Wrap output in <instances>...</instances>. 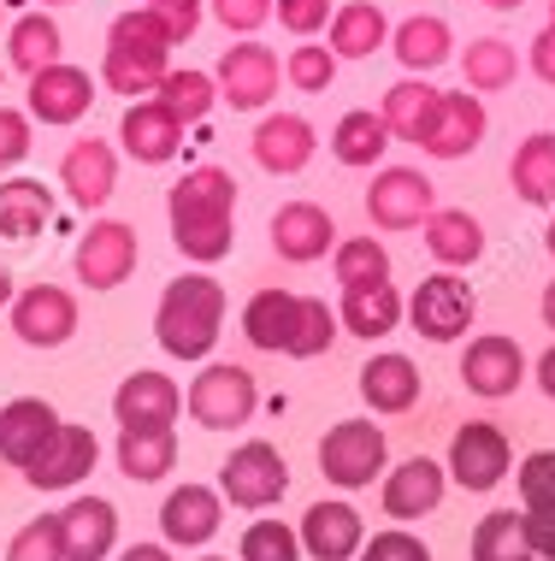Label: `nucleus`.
Instances as JSON below:
<instances>
[{"label":"nucleus","instance_id":"obj_1","mask_svg":"<svg viewBox=\"0 0 555 561\" xmlns=\"http://www.w3.org/2000/svg\"><path fill=\"white\" fill-rule=\"evenodd\" d=\"M166 219L184 261H201V266L224 261L236 242V178L224 165H195V172H184L172 184Z\"/></svg>","mask_w":555,"mask_h":561},{"label":"nucleus","instance_id":"obj_2","mask_svg":"<svg viewBox=\"0 0 555 561\" xmlns=\"http://www.w3.org/2000/svg\"><path fill=\"white\" fill-rule=\"evenodd\" d=\"M219 325H224V290L219 278H207V272H184V278L166 284V296H160L154 308V337L166 355L177 360H207L219 343Z\"/></svg>","mask_w":555,"mask_h":561},{"label":"nucleus","instance_id":"obj_3","mask_svg":"<svg viewBox=\"0 0 555 561\" xmlns=\"http://www.w3.org/2000/svg\"><path fill=\"white\" fill-rule=\"evenodd\" d=\"M166 54H172V36L166 24H160L154 7L142 12H118L113 30H107V66H101V78H107L113 95H154L160 78H166Z\"/></svg>","mask_w":555,"mask_h":561},{"label":"nucleus","instance_id":"obj_4","mask_svg":"<svg viewBox=\"0 0 555 561\" xmlns=\"http://www.w3.org/2000/svg\"><path fill=\"white\" fill-rule=\"evenodd\" d=\"M189 420L207 432H236L254 420V408H261V385H254L248 367H236V360H207L201 373L189 378Z\"/></svg>","mask_w":555,"mask_h":561},{"label":"nucleus","instance_id":"obj_5","mask_svg":"<svg viewBox=\"0 0 555 561\" xmlns=\"http://www.w3.org/2000/svg\"><path fill=\"white\" fill-rule=\"evenodd\" d=\"M284 491H290V461L266 444V437H248V444H236L231 455H224V467H219V496L231 508H248V514H261V508H273L284 503Z\"/></svg>","mask_w":555,"mask_h":561},{"label":"nucleus","instance_id":"obj_6","mask_svg":"<svg viewBox=\"0 0 555 561\" xmlns=\"http://www.w3.org/2000/svg\"><path fill=\"white\" fill-rule=\"evenodd\" d=\"M384 461H390V444H384V426H372V420H337L320 437V467L343 491H367L384 473Z\"/></svg>","mask_w":555,"mask_h":561},{"label":"nucleus","instance_id":"obj_7","mask_svg":"<svg viewBox=\"0 0 555 561\" xmlns=\"http://www.w3.org/2000/svg\"><path fill=\"white\" fill-rule=\"evenodd\" d=\"M473 313H478L473 284H461L455 272H431V278H419V290L408 296V320H414L419 337H431V343L467 337Z\"/></svg>","mask_w":555,"mask_h":561},{"label":"nucleus","instance_id":"obj_8","mask_svg":"<svg viewBox=\"0 0 555 561\" xmlns=\"http://www.w3.org/2000/svg\"><path fill=\"white\" fill-rule=\"evenodd\" d=\"M431 214H438V190H431L426 172H414V165H384V172L372 178L367 219L379 225V231H414V225H426Z\"/></svg>","mask_w":555,"mask_h":561},{"label":"nucleus","instance_id":"obj_9","mask_svg":"<svg viewBox=\"0 0 555 561\" xmlns=\"http://www.w3.org/2000/svg\"><path fill=\"white\" fill-rule=\"evenodd\" d=\"M508 461H514V449H508V432L497 420H467L449 437V479L461 491H497L508 479Z\"/></svg>","mask_w":555,"mask_h":561},{"label":"nucleus","instance_id":"obj_10","mask_svg":"<svg viewBox=\"0 0 555 561\" xmlns=\"http://www.w3.org/2000/svg\"><path fill=\"white\" fill-rule=\"evenodd\" d=\"M137 231H130L125 219H95L89 231L78 237V254H71V266H78V278L89 290H118V284L137 272Z\"/></svg>","mask_w":555,"mask_h":561},{"label":"nucleus","instance_id":"obj_11","mask_svg":"<svg viewBox=\"0 0 555 561\" xmlns=\"http://www.w3.org/2000/svg\"><path fill=\"white\" fill-rule=\"evenodd\" d=\"M12 331H19L24 348H59L78 331V296L59 290V284H30V290L12 296Z\"/></svg>","mask_w":555,"mask_h":561},{"label":"nucleus","instance_id":"obj_12","mask_svg":"<svg viewBox=\"0 0 555 561\" xmlns=\"http://www.w3.org/2000/svg\"><path fill=\"white\" fill-rule=\"evenodd\" d=\"M213 83H219V101H231L236 113H261L278 95V54L261 48V42H236V48L219 54Z\"/></svg>","mask_w":555,"mask_h":561},{"label":"nucleus","instance_id":"obj_13","mask_svg":"<svg viewBox=\"0 0 555 561\" xmlns=\"http://www.w3.org/2000/svg\"><path fill=\"white\" fill-rule=\"evenodd\" d=\"M461 378H467V390L485 402L514 397V390L527 385V348L514 337H502V331H485V337H473L467 355H461Z\"/></svg>","mask_w":555,"mask_h":561},{"label":"nucleus","instance_id":"obj_14","mask_svg":"<svg viewBox=\"0 0 555 561\" xmlns=\"http://www.w3.org/2000/svg\"><path fill=\"white\" fill-rule=\"evenodd\" d=\"M101 461V444L89 426H71V420H59V432L48 437V449L36 455V461L24 467V479L36 484V491H71V484H83L95 473Z\"/></svg>","mask_w":555,"mask_h":561},{"label":"nucleus","instance_id":"obj_15","mask_svg":"<svg viewBox=\"0 0 555 561\" xmlns=\"http://www.w3.org/2000/svg\"><path fill=\"white\" fill-rule=\"evenodd\" d=\"M485 130H490L485 101L467 95V89H455V95H438V118L419 136V148H426L431 160H467L473 148L485 142Z\"/></svg>","mask_w":555,"mask_h":561},{"label":"nucleus","instance_id":"obj_16","mask_svg":"<svg viewBox=\"0 0 555 561\" xmlns=\"http://www.w3.org/2000/svg\"><path fill=\"white\" fill-rule=\"evenodd\" d=\"M273 249H278V261H290V266L325 261V254L337 249V219L325 214L320 202H284L273 214Z\"/></svg>","mask_w":555,"mask_h":561},{"label":"nucleus","instance_id":"obj_17","mask_svg":"<svg viewBox=\"0 0 555 561\" xmlns=\"http://www.w3.org/2000/svg\"><path fill=\"white\" fill-rule=\"evenodd\" d=\"M118 142H125L130 160L142 165H166L177 148H184V118H177L166 101H130L125 118H118Z\"/></svg>","mask_w":555,"mask_h":561},{"label":"nucleus","instance_id":"obj_18","mask_svg":"<svg viewBox=\"0 0 555 561\" xmlns=\"http://www.w3.org/2000/svg\"><path fill=\"white\" fill-rule=\"evenodd\" d=\"M89 101H95V78L83 66L54 59V66H42L30 78V118H42V125H78Z\"/></svg>","mask_w":555,"mask_h":561},{"label":"nucleus","instance_id":"obj_19","mask_svg":"<svg viewBox=\"0 0 555 561\" xmlns=\"http://www.w3.org/2000/svg\"><path fill=\"white\" fill-rule=\"evenodd\" d=\"M313 148H320V130H313L302 113H266L261 125H254V160L273 178H296L313 160Z\"/></svg>","mask_w":555,"mask_h":561},{"label":"nucleus","instance_id":"obj_20","mask_svg":"<svg viewBox=\"0 0 555 561\" xmlns=\"http://www.w3.org/2000/svg\"><path fill=\"white\" fill-rule=\"evenodd\" d=\"M59 538H66V561H107L118 543V508L107 496H71L59 508Z\"/></svg>","mask_w":555,"mask_h":561},{"label":"nucleus","instance_id":"obj_21","mask_svg":"<svg viewBox=\"0 0 555 561\" xmlns=\"http://www.w3.org/2000/svg\"><path fill=\"white\" fill-rule=\"evenodd\" d=\"M59 190H66L78 207H101V202H107V195L118 190V154H113V142H101V136L71 142L66 160H59Z\"/></svg>","mask_w":555,"mask_h":561},{"label":"nucleus","instance_id":"obj_22","mask_svg":"<svg viewBox=\"0 0 555 561\" xmlns=\"http://www.w3.org/2000/svg\"><path fill=\"white\" fill-rule=\"evenodd\" d=\"M219 520H224V496L207 491V484H177L166 503H160V533H166V543H177V550L207 543L219 533Z\"/></svg>","mask_w":555,"mask_h":561},{"label":"nucleus","instance_id":"obj_23","mask_svg":"<svg viewBox=\"0 0 555 561\" xmlns=\"http://www.w3.org/2000/svg\"><path fill=\"white\" fill-rule=\"evenodd\" d=\"M443 491H449V467L414 455L396 473H384V514L390 520H426V514L443 503Z\"/></svg>","mask_w":555,"mask_h":561},{"label":"nucleus","instance_id":"obj_24","mask_svg":"<svg viewBox=\"0 0 555 561\" xmlns=\"http://www.w3.org/2000/svg\"><path fill=\"white\" fill-rule=\"evenodd\" d=\"M59 432V414L42 397H19V402H7L0 408V461L7 467H24L36 461L42 449H48V437Z\"/></svg>","mask_w":555,"mask_h":561},{"label":"nucleus","instance_id":"obj_25","mask_svg":"<svg viewBox=\"0 0 555 561\" xmlns=\"http://www.w3.org/2000/svg\"><path fill=\"white\" fill-rule=\"evenodd\" d=\"M177 408H184V390L172 385L166 373H130L125 385L113 390V420L118 426H172Z\"/></svg>","mask_w":555,"mask_h":561},{"label":"nucleus","instance_id":"obj_26","mask_svg":"<svg viewBox=\"0 0 555 561\" xmlns=\"http://www.w3.org/2000/svg\"><path fill=\"white\" fill-rule=\"evenodd\" d=\"M367 543V526L349 503H313L302 514V550L313 561H355Z\"/></svg>","mask_w":555,"mask_h":561},{"label":"nucleus","instance_id":"obj_27","mask_svg":"<svg viewBox=\"0 0 555 561\" xmlns=\"http://www.w3.org/2000/svg\"><path fill=\"white\" fill-rule=\"evenodd\" d=\"M296 325H302V296L296 290H278V284H266V290H254L248 296V308H243V337L254 348H266V355H290V343H296Z\"/></svg>","mask_w":555,"mask_h":561},{"label":"nucleus","instance_id":"obj_28","mask_svg":"<svg viewBox=\"0 0 555 561\" xmlns=\"http://www.w3.org/2000/svg\"><path fill=\"white\" fill-rule=\"evenodd\" d=\"M390 54L408 66V78H426L438 71L449 54H455V30H449L438 12H414V19L390 24Z\"/></svg>","mask_w":555,"mask_h":561},{"label":"nucleus","instance_id":"obj_29","mask_svg":"<svg viewBox=\"0 0 555 561\" xmlns=\"http://www.w3.org/2000/svg\"><path fill=\"white\" fill-rule=\"evenodd\" d=\"M118 473L130 484H154L177 467V432L172 426H118Z\"/></svg>","mask_w":555,"mask_h":561},{"label":"nucleus","instance_id":"obj_30","mask_svg":"<svg viewBox=\"0 0 555 561\" xmlns=\"http://www.w3.org/2000/svg\"><path fill=\"white\" fill-rule=\"evenodd\" d=\"M419 385H426L419 367L408 355H396V348H390V355H372L361 367V397H367L372 414H408L419 402Z\"/></svg>","mask_w":555,"mask_h":561},{"label":"nucleus","instance_id":"obj_31","mask_svg":"<svg viewBox=\"0 0 555 561\" xmlns=\"http://www.w3.org/2000/svg\"><path fill=\"white\" fill-rule=\"evenodd\" d=\"M402 296H396V284H355V290H343V308H337V320H343V331L349 337H390V331L402 325Z\"/></svg>","mask_w":555,"mask_h":561},{"label":"nucleus","instance_id":"obj_32","mask_svg":"<svg viewBox=\"0 0 555 561\" xmlns=\"http://www.w3.org/2000/svg\"><path fill=\"white\" fill-rule=\"evenodd\" d=\"M54 219V190L42 178H7L0 184V237L7 242H30L42 237Z\"/></svg>","mask_w":555,"mask_h":561},{"label":"nucleus","instance_id":"obj_33","mask_svg":"<svg viewBox=\"0 0 555 561\" xmlns=\"http://www.w3.org/2000/svg\"><path fill=\"white\" fill-rule=\"evenodd\" d=\"M332 54L337 59H372L379 48H390V19L379 0H349V7L332 12Z\"/></svg>","mask_w":555,"mask_h":561},{"label":"nucleus","instance_id":"obj_34","mask_svg":"<svg viewBox=\"0 0 555 561\" xmlns=\"http://www.w3.org/2000/svg\"><path fill=\"white\" fill-rule=\"evenodd\" d=\"M426 249L443 272L473 266L478 254H485V225H478L467 207H438V214L426 219Z\"/></svg>","mask_w":555,"mask_h":561},{"label":"nucleus","instance_id":"obj_35","mask_svg":"<svg viewBox=\"0 0 555 561\" xmlns=\"http://www.w3.org/2000/svg\"><path fill=\"white\" fill-rule=\"evenodd\" d=\"M508 184H514L520 202L532 207H555V130H532L527 142L508 160Z\"/></svg>","mask_w":555,"mask_h":561},{"label":"nucleus","instance_id":"obj_36","mask_svg":"<svg viewBox=\"0 0 555 561\" xmlns=\"http://www.w3.org/2000/svg\"><path fill=\"white\" fill-rule=\"evenodd\" d=\"M438 95L443 89H431L426 78H402V83H390L384 89V125L390 136H402V142H419V136L431 130V118H438Z\"/></svg>","mask_w":555,"mask_h":561},{"label":"nucleus","instance_id":"obj_37","mask_svg":"<svg viewBox=\"0 0 555 561\" xmlns=\"http://www.w3.org/2000/svg\"><path fill=\"white\" fill-rule=\"evenodd\" d=\"M461 71H467L473 95H497V89H514L520 54H514V42H502V36H478V42H467V54H461Z\"/></svg>","mask_w":555,"mask_h":561},{"label":"nucleus","instance_id":"obj_38","mask_svg":"<svg viewBox=\"0 0 555 561\" xmlns=\"http://www.w3.org/2000/svg\"><path fill=\"white\" fill-rule=\"evenodd\" d=\"M384 148H390L384 113L355 107V113H343V118H337V130H332V154H337L343 165H379V160H384Z\"/></svg>","mask_w":555,"mask_h":561},{"label":"nucleus","instance_id":"obj_39","mask_svg":"<svg viewBox=\"0 0 555 561\" xmlns=\"http://www.w3.org/2000/svg\"><path fill=\"white\" fill-rule=\"evenodd\" d=\"M473 561H537L527 538V514L514 508H490L473 526Z\"/></svg>","mask_w":555,"mask_h":561},{"label":"nucleus","instance_id":"obj_40","mask_svg":"<svg viewBox=\"0 0 555 561\" xmlns=\"http://www.w3.org/2000/svg\"><path fill=\"white\" fill-rule=\"evenodd\" d=\"M59 48H66V36H59V24L48 19V12H24V19L12 24V36H7V54H12V66H19L24 78H36L42 66H54Z\"/></svg>","mask_w":555,"mask_h":561},{"label":"nucleus","instance_id":"obj_41","mask_svg":"<svg viewBox=\"0 0 555 561\" xmlns=\"http://www.w3.org/2000/svg\"><path fill=\"white\" fill-rule=\"evenodd\" d=\"M332 272L343 290H355V284H384L390 278V249L379 237H349L332 249Z\"/></svg>","mask_w":555,"mask_h":561},{"label":"nucleus","instance_id":"obj_42","mask_svg":"<svg viewBox=\"0 0 555 561\" xmlns=\"http://www.w3.org/2000/svg\"><path fill=\"white\" fill-rule=\"evenodd\" d=\"M154 101H166V107L184 118V125H195V118L213 113L219 83H213V71H166V78H160V89H154Z\"/></svg>","mask_w":555,"mask_h":561},{"label":"nucleus","instance_id":"obj_43","mask_svg":"<svg viewBox=\"0 0 555 561\" xmlns=\"http://www.w3.org/2000/svg\"><path fill=\"white\" fill-rule=\"evenodd\" d=\"M343 337V320H337V308H325L320 296H302V325H296V343H290V355L296 360H313V355H325Z\"/></svg>","mask_w":555,"mask_h":561},{"label":"nucleus","instance_id":"obj_44","mask_svg":"<svg viewBox=\"0 0 555 561\" xmlns=\"http://www.w3.org/2000/svg\"><path fill=\"white\" fill-rule=\"evenodd\" d=\"M284 78L302 89V95H325V89L337 83V54L302 42V48H290V59H284Z\"/></svg>","mask_w":555,"mask_h":561},{"label":"nucleus","instance_id":"obj_45","mask_svg":"<svg viewBox=\"0 0 555 561\" xmlns=\"http://www.w3.org/2000/svg\"><path fill=\"white\" fill-rule=\"evenodd\" d=\"M243 561H302V533L284 520H254L243 533Z\"/></svg>","mask_w":555,"mask_h":561},{"label":"nucleus","instance_id":"obj_46","mask_svg":"<svg viewBox=\"0 0 555 561\" xmlns=\"http://www.w3.org/2000/svg\"><path fill=\"white\" fill-rule=\"evenodd\" d=\"M7 561H66V538H59V514H42L12 533Z\"/></svg>","mask_w":555,"mask_h":561},{"label":"nucleus","instance_id":"obj_47","mask_svg":"<svg viewBox=\"0 0 555 561\" xmlns=\"http://www.w3.org/2000/svg\"><path fill=\"white\" fill-rule=\"evenodd\" d=\"M520 503L555 508V449H532L527 461H520Z\"/></svg>","mask_w":555,"mask_h":561},{"label":"nucleus","instance_id":"obj_48","mask_svg":"<svg viewBox=\"0 0 555 561\" xmlns=\"http://www.w3.org/2000/svg\"><path fill=\"white\" fill-rule=\"evenodd\" d=\"M355 561H431V550H426V538H414V533H402V526H390V533H372Z\"/></svg>","mask_w":555,"mask_h":561},{"label":"nucleus","instance_id":"obj_49","mask_svg":"<svg viewBox=\"0 0 555 561\" xmlns=\"http://www.w3.org/2000/svg\"><path fill=\"white\" fill-rule=\"evenodd\" d=\"M273 12H278V24L284 30H290V36H313V30H325V24H332V0H273Z\"/></svg>","mask_w":555,"mask_h":561},{"label":"nucleus","instance_id":"obj_50","mask_svg":"<svg viewBox=\"0 0 555 561\" xmlns=\"http://www.w3.org/2000/svg\"><path fill=\"white\" fill-rule=\"evenodd\" d=\"M213 12H219L224 30H236V36H254V30L273 19V0H213Z\"/></svg>","mask_w":555,"mask_h":561},{"label":"nucleus","instance_id":"obj_51","mask_svg":"<svg viewBox=\"0 0 555 561\" xmlns=\"http://www.w3.org/2000/svg\"><path fill=\"white\" fill-rule=\"evenodd\" d=\"M24 154H30V113L0 107V172H7V165H19Z\"/></svg>","mask_w":555,"mask_h":561},{"label":"nucleus","instance_id":"obj_52","mask_svg":"<svg viewBox=\"0 0 555 561\" xmlns=\"http://www.w3.org/2000/svg\"><path fill=\"white\" fill-rule=\"evenodd\" d=\"M154 12H160V24H166L172 48H177V42H189L195 30H201V0H154Z\"/></svg>","mask_w":555,"mask_h":561},{"label":"nucleus","instance_id":"obj_53","mask_svg":"<svg viewBox=\"0 0 555 561\" xmlns=\"http://www.w3.org/2000/svg\"><path fill=\"white\" fill-rule=\"evenodd\" d=\"M527 538L537 561H555V508H527Z\"/></svg>","mask_w":555,"mask_h":561},{"label":"nucleus","instance_id":"obj_54","mask_svg":"<svg viewBox=\"0 0 555 561\" xmlns=\"http://www.w3.org/2000/svg\"><path fill=\"white\" fill-rule=\"evenodd\" d=\"M532 71H537L544 83H555V24H544V30L532 36Z\"/></svg>","mask_w":555,"mask_h":561},{"label":"nucleus","instance_id":"obj_55","mask_svg":"<svg viewBox=\"0 0 555 561\" xmlns=\"http://www.w3.org/2000/svg\"><path fill=\"white\" fill-rule=\"evenodd\" d=\"M532 378H537V390H544V397L555 402V343L544 348V355H537V367H532Z\"/></svg>","mask_w":555,"mask_h":561},{"label":"nucleus","instance_id":"obj_56","mask_svg":"<svg viewBox=\"0 0 555 561\" xmlns=\"http://www.w3.org/2000/svg\"><path fill=\"white\" fill-rule=\"evenodd\" d=\"M118 561H172V550H166V543H130Z\"/></svg>","mask_w":555,"mask_h":561},{"label":"nucleus","instance_id":"obj_57","mask_svg":"<svg viewBox=\"0 0 555 561\" xmlns=\"http://www.w3.org/2000/svg\"><path fill=\"white\" fill-rule=\"evenodd\" d=\"M537 313H544V325L555 331V284H544V301H537Z\"/></svg>","mask_w":555,"mask_h":561},{"label":"nucleus","instance_id":"obj_58","mask_svg":"<svg viewBox=\"0 0 555 561\" xmlns=\"http://www.w3.org/2000/svg\"><path fill=\"white\" fill-rule=\"evenodd\" d=\"M12 296H19V290H12V278L0 272V308H12Z\"/></svg>","mask_w":555,"mask_h":561},{"label":"nucleus","instance_id":"obj_59","mask_svg":"<svg viewBox=\"0 0 555 561\" xmlns=\"http://www.w3.org/2000/svg\"><path fill=\"white\" fill-rule=\"evenodd\" d=\"M490 12H514V7H527V0H485Z\"/></svg>","mask_w":555,"mask_h":561},{"label":"nucleus","instance_id":"obj_60","mask_svg":"<svg viewBox=\"0 0 555 561\" xmlns=\"http://www.w3.org/2000/svg\"><path fill=\"white\" fill-rule=\"evenodd\" d=\"M544 249L555 254V219H550V231H544Z\"/></svg>","mask_w":555,"mask_h":561},{"label":"nucleus","instance_id":"obj_61","mask_svg":"<svg viewBox=\"0 0 555 561\" xmlns=\"http://www.w3.org/2000/svg\"><path fill=\"white\" fill-rule=\"evenodd\" d=\"M42 7H71V0H42Z\"/></svg>","mask_w":555,"mask_h":561},{"label":"nucleus","instance_id":"obj_62","mask_svg":"<svg viewBox=\"0 0 555 561\" xmlns=\"http://www.w3.org/2000/svg\"><path fill=\"white\" fill-rule=\"evenodd\" d=\"M550 24H555V0H550Z\"/></svg>","mask_w":555,"mask_h":561},{"label":"nucleus","instance_id":"obj_63","mask_svg":"<svg viewBox=\"0 0 555 561\" xmlns=\"http://www.w3.org/2000/svg\"><path fill=\"white\" fill-rule=\"evenodd\" d=\"M201 561H224V556H201Z\"/></svg>","mask_w":555,"mask_h":561},{"label":"nucleus","instance_id":"obj_64","mask_svg":"<svg viewBox=\"0 0 555 561\" xmlns=\"http://www.w3.org/2000/svg\"><path fill=\"white\" fill-rule=\"evenodd\" d=\"M148 7H154V0H148Z\"/></svg>","mask_w":555,"mask_h":561}]
</instances>
